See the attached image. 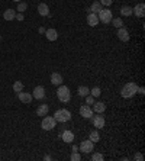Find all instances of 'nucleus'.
I'll return each instance as SVG.
<instances>
[{
    "mask_svg": "<svg viewBox=\"0 0 145 161\" xmlns=\"http://www.w3.org/2000/svg\"><path fill=\"white\" fill-rule=\"evenodd\" d=\"M57 97L62 103H68L71 100V90L68 89L67 86H60L57 90Z\"/></svg>",
    "mask_w": 145,
    "mask_h": 161,
    "instance_id": "f03ea898",
    "label": "nucleus"
},
{
    "mask_svg": "<svg viewBox=\"0 0 145 161\" xmlns=\"http://www.w3.org/2000/svg\"><path fill=\"white\" fill-rule=\"evenodd\" d=\"M80 115H81L84 119H90V118H93V109H91L89 105H83L80 107Z\"/></svg>",
    "mask_w": 145,
    "mask_h": 161,
    "instance_id": "0eeeda50",
    "label": "nucleus"
},
{
    "mask_svg": "<svg viewBox=\"0 0 145 161\" xmlns=\"http://www.w3.org/2000/svg\"><path fill=\"white\" fill-rule=\"evenodd\" d=\"M32 97L36 100H42L45 97V89L42 86H36L34 89V92H32Z\"/></svg>",
    "mask_w": 145,
    "mask_h": 161,
    "instance_id": "6e6552de",
    "label": "nucleus"
},
{
    "mask_svg": "<svg viewBox=\"0 0 145 161\" xmlns=\"http://www.w3.org/2000/svg\"><path fill=\"white\" fill-rule=\"evenodd\" d=\"M70 160H71V161H80V160H81V155L78 154L77 151H74V152L71 154V157H70Z\"/></svg>",
    "mask_w": 145,
    "mask_h": 161,
    "instance_id": "c756f323",
    "label": "nucleus"
},
{
    "mask_svg": "<svg viewBox=\"0 0 145 161\" xmlns=\"http://www.w3.org/2000/svg\"><path fill=\"white\" fill-rule=\"evenodd\" d=\"M100 5L102 6H110L112 5V0H100Z\"/></svg>",
    "mask_w": 145,
    "mask_h": 161,
    "instance_id": "72a5a7b5",
    "label": "nucleus"
},
{
    "mask_svg": "<svg viewBox=\"0 0 145 161\" xmlns=\"http://www.w3.org/2000/svg\"><path fill=\"white\" fill-rule=\"evenodd\" d=\"M45 36H46V39L48 41H57V38H58V32H57L55 29H46L45 31Z\"/></svg>",
    "mask_w": 145,
    "mask_h": 161,
    "instance_id": "f3484780",
    "label": "nucleus"
},
{
    "mask_svg": "<svg viewBox=\"0 0 145 161\" xmlns=\"http://www.w3.org/2000/svg\"><path fill=\"white\" fill-rule=\"evenodd\" d=\"M38 31H39V33H45V29H44V28H42V26H41V28H39V29H38Z\"/></svg>",
    "mask_w": 145,
    "mask_h": 161,
    "instance_id": "c9c22d12",
    "label": "nucleus"
},
{
    "mask_svg": "<svg viewBox=\"0 0 145 161\" xmlns=\"http://www.w3.org/2000/svg\"><path fill=\"white\" fill-rule=\"evenodd\" d=\"M61 138L64 142H67V144H71L72 141H74V133L71 132V131H64L61 135Z\"/></svg>",
    "mask_w": 145,
    "mask_h": 161,
    "instance_id": "6ab92c4d",
    "label": "nucleus"
},
{
    "mask_svg": "<svg viewBox=\"0 0 145 161\" xmlns=\"http://www.w3.org/2000/svg\"><path fill=\"white\" fill-rule=\"evenodd\" d=\"M132 15H135L136 17H144V15H145V5L144 3H138V5L135 6L134 9H132Z\"/></svg>",
    "mask_w": 145,
    "mask_h": 161,
    "instance_id": "9d476101",
    "label": "nucleus"
},
{
    "mask_svg": "<svg viewBox=\"0 0 145 161\" xmlns=\"http://www.w3.org/2000/svg\"><path fill=\"white\" fill-rule=\"evenodd\" d=\"M15 17H16V10H13V9H6V10L3 12V19L7 21V22L13 21Z\"/></svg>",
    "mask_w": 145,
    "mask_h": 161,
    "instance_id": "4468645a",
    "label": "nucleus"
},
{
    "mask_svg": "<svg viewBox=\"0 0 145 161\" xmlns=\"http://www.w3.org/2000/svg\"><path fill=\"white\" fill-rule=\"evenodd\" d=\"M134 160L135 161H142V160H144V157H142V154H141V152H136V154L134 155Z\"/></svg>",
    "mask_w": 145,
    "mask_h": 161,
    "instance_id": "2f4dec72",
    "label": "nucleus"
},
{
    "mask_svg": "<svg viewBox=\"0 0 145 161\" xmlns=\"http://www.w3.org/2000/svg\"><path fill=\"white\" fill-rule=\"evenodd\" d=\"M62 83V76L60 73H52L51 74V84H54V86H61Z\"/></svg>",
    "mask_w": 145,
    "mask_h": 161,
    "instance_id": "2eb2a0df",
    "label": "nucleus"
},
{
    "mask_svg": "<svg viewBox=\"0 0 145 161\" xmlns=\"http://www.w3.org/2000/svg\"><path fill=\"white\" fill-rule=\"evenodd\" d=\"M28 9V5L25 3V2H19L17 3V7H16V12H19V13H23V12Z\"/></svg>",
    "mask_w": 145,
    "mask_h": 161,
    "instance_id": "393cba45",
    "label": "nucleus"
},
{
    "mask_svg": "<svg viewBox=\"0 0 145 161\" xmlns=\"http://www.w3.org/2000/svg\"><path fill=\"white\" fill-rule=\"evenodd\" d=\"M116 35H117V38L121 39L122 42H128L129 38H131V36H129V32H128V31H126L125 28H123V26L117 29V33H116Z\"/></svg>",
    "mask_w": 145,
    "mask_h": 161,
    "instance_id": "f8f14e48",
    "label": "nucleus"
},
{
    "mask_svg": "<svg viewBox=\"0 0 145 161\" xmlns=\"http://www.w3.org/2000/svg\"><path fill=\"white\" fill-rule=\"evenodd\" d=\"M121 15H122V16H131V15H132V7L123 6L122 9H121Z\"/></svg>",
    "mask_w": 145,
    "mask_h": 161,
    "instance_id": "b1692460",
    "label": "nucleus"
},
{
    "mask_svg": "<svg viewBox=\"0 0 145 161\" xmlns=\"http://www.w3.org/2000/svg\"><path fill=\"white\" fill-rule=\"evenodd\" d=\"M38 13L41 16H50V7L45 3H39L38 5Z\"/></svg>",
    "mask_w": 145,
    "mask_h": 161,
    "instance_id": "dca6fc26",
    "label": "nucleus"
},
{
    "mask_svg": "<svg viewBox=\"0 0 145 161\" xmlns=\"http://www.w3.org/2000/svg\"><path fill=\"white\" fill-rule=\"evenodd\" d=\"M95 103V97L91 95H87L86 96V105H93Z\"/></svg>",
    "mask_w": 145,
    "mask_h": 161,
    "instance_id": "7c9ffc66",
    "label": "nucleus"
},
{
    "mask_svg": "<svg viewBox=\"0 0 145 161\" xmlns=\"http://www.w3.org/2000/svg\"><path fill=\"white\" fill-rule=\"evenodd\" d=\"M89 139L91 142H99L100 141V135H99V131H91L89 135Z\"/></svg>",
    "mask_w": 145,
    "mask_h": 161,
    "instance_id": "5701e85b",
    "label": "nucleus"
},
{
    "mask_svg": "<svg viewBox=\"0 0 145 161\" xmlns=\"http://www.w3.org/2000/svg\"><path fill=\"white\" fill-rule=\"evenodd\" d=\"M90 93H91V96H93V97H99V96L102 95V90L99 89V87H93Z\"/></svg>",
    "mask_w": 145,
    "mask_h": 161,
    "instance_id": "c85d7f7f",
    "label": "nucleus"
},
{
    "mask_svg": "<svg viewBox=\"0 0 145 161\" xmlns=\"http://www.w3.org/2000/svg\"><path fill=\"white\" fill-rule=\"evenodd\" d=\"M91 160H93V161H103V160H105V157H103V154L95 152V154L91 155Z\"/></svg>",
    "mask_w": 145,
    "mask_h": 161,
    "instance_id": "cd10ccee",
    "label": "nucleus"
},
{
    "mask_svg": "<svg viewBox=\"0 0 145 161\" xmlns=\"http://www.w3.org/2000/svg\"><path fill=\"white\" fill-rule=\"evenodd\" d=\"M93 150H95V142H91L90 139H86L80 144V151L84 152V154H90Z\"/></svg>",
    "mask_w": 145,
    "mask_h": 161,
    "instance_id": "423d86ee",
    "label": "nucleus"
},
{
    "mask_svg": "<svg viewBox=\"0 0 145 161\" xmlns=\"http://www.w3.org/2000/svg\"><path fill=\"white\" fill-rule=\"evenodd\" d=\"M138 93H139L141 96H144L145 95V89L144 87H138Z\"/></svg>",
    "mask_w": 145,
    "mask_h": 161,
    "instance_id": "f704fd0d",
    "label": "nucleus"
},
{
    "mask_svg": "<svg viewBox=\"0 0 145 161\" xmlns=\"http://www.w3.org/2000/svg\"><path fill=\"white\" fill-rule=\"evenodd\" d=\"M13 2H17V3H19V2H20V0H13Z\"/></svg>",
    "mask_w": 145,
    "mask_h": 161,
    "instance_id": "e433bc0d",
    "label": "nucleus"
},
{
    "mask_svg": "<svg viewBox=\"0 0 145 161\" xmlns=\"http://www.w3.org/2000/svg\"><path fill=\"white\" fill-rule=\"evenodd\" d=\"M15 19H17L19 22H22L23 19H25V16H23V13H19V12H17V13H16V17H15Z\"/></svg>",
    "mask_w": 145,
    "mask_h": 161,
    "instance_id": "473e14b6",
    "label": "nucleus"
},
{
    "mask_svg": "<svg viewBox=\"0 0 145 161\" xmlns=\"http://www.w3.org/2000/svg\"><path fill=\"white\" fill-rule=\"evenodd\" d=\"M91 119H93V125H95L96 129L105 128V123H106V121H105V118L102 116V113H99V116H93Z\"/></svg>",
    "mask_w": 145,
    "mask_h": 161,
    "instance_id": "1a4fd4ad",
    "label": "nucleus"
},
{
    "mask_svg": "<svg viewBox=\"0 0 145 161\" xmlns=\"http://www.w3.org/2000/svg\"><path fill=\"white\" fill-rule=\"evenodd\" d=\"M112 23H113V26H115V28H122L123 26V22H122V19H121V17H116V19H112L110 21Z\"/></svg>",
    "mask_w": 145,
    "mask_h": 161,
    "instance_id": "bb28decb",
    "label": "nucleus"
},
{
    "mask_svg": "<svg viewBox=\"0 0 145 161\" xmlns=\"http://www.w3.org/2000/svg\"><path fill=\"white\" fill-rule=\"evenodd\" d=\"M13 90H15V93L22 92L23 90V83L22 81H15V83H13Z\"/></svg>",
    "mask_w": 145,
    "mask_h": 161,
    "instance_id": "a878e982",
    "label": "nucleus"
},
{
    "mask_svg": "<svg viewBox=\"0 0 145 161\" xmlns=\"http://www.w3.org/2000/svg\"><path fill=\"white\" fill-rule=\"evenodd\" d=\"M105 110H106V105H105L103 102H95V103H93V112H96V113H103Z\"/></svg>",
    "mask_w": 145,
    "mask_h": 161,
    "instance_id": "a211bd4d",
    "label": "nucleus"
},
{
    "mask_svg": "<svg viewBox=\"0 0 145 161\" xmlns=\"http://www.w3.org/2000/svg\"><path fill=\"white\" fill-rule=\"evenodd\" d=\"M77 93L80 97H86L87 95H90V90H89V87H86V86H80L77 89Z\"/></svg>",
    "mask_w": 145,
    "mask_h": 161,
    "instance_id": "4be33fe9",
    "label": "nucleus"
},
{
    "mask_svg": "<svg viewBox=\"0 0 145 161\" xmlns=\"http://www.w3.org/2000/svg\"><path fill=\"white\" fill-rule=\"evenodd\" d=\"M57 125V121L54 119L52 116H46L45 115V118L42 119V122H41V126H42V129H45V131H51V129H54Z\"/></svg>",
    "mask_w": 145,
    "mask_h": 161,
    "instance_id": "39448f33",
    "label": "nucleus"
},
{
    "mask_svg": "<svg viewBox=\"0 0 145 161\" xmlns=\"http://www.w3.org/2000/svg\"><path fill=\"white\" fill-rule=\"evenodd\" d=\"M0 41H2V35H0Z\"/></svg>",
    "mask_w": 145,
    "mask_h": 161,
    "instance_id": "4c0bfd02",
    "label": "nucleus"
},
{
    "mask_svg": "<svg viewBox=\"0 0 145 161\" xmlns=\"http://www.w3.org/2000/svg\"><path fill=\"white\" fill-rule=\"evenodd\" d=\"M48 110H50L48 105H39L38 109H36V115H38V116H42V118H44L45 115H48Z\"/></svg>",
    "mask_w": 145,
    "mask_h": 161,
    "instance_id": "aec40b11",
    "label": "nucleus"
},
{
    "mask_svg": "<svg viewBox=\"0 0 145 161\" xmlns=\"http://www.w3.org/2000/svg\"><path fill=\"white\" fill-rule=\"evenodd\" d=\"M17 99L20 100L22 103H25V105H28V103H31L32 102V95L31 93H25V92H19L17 93Z\"/></svg>",
    "mask_w": 145,
    "mask_h": 161,
    "instance_id": "9b49d317",
    "label": "nucleus"
},
{
    "mask_svg": "<svg viewBox=\"0 0 145 161\" xmlns=\"http://www.w3.org/2000/svg\"><path fill=\"white\" fill-rule=\"evenodd\" d=\"M87 23H89L90 26H97L99 25V17H97V13H91L90 12L89 15H87Z\"/></svg>",
    "mask_w": 145,
    "mask_h": 161,
    "instance_id": "ddd939ff",
    "label": "nucleus"
},
{
    "mask_svg": "<svg viewBox=\"0 0 145 161\" xmlns=\"http://www.w3.org/2000/svg\"><path fill=\"white\" fill-rule=\"evenodd\" d=\"M138 84L134 83V81H129V83H126L125 86H123L122 92H121V95H122V97H125V99H129V97H132V96H135L136 93H138Z\"/></svg>",
    "mask_w": 145,
    "mask_h": 161,
    "instance_id": "f257e3e1",
    "label": "nucleus"
},
{
    "mask_svg": "<svg viewBox=\"0 0 145 161\" xmlns=\"http://www.w3.org/2000/svg\"><path fill=\"white\" fill-rule=\"evenodd\" d=\"M91 13H99V12L102 10V5H100V2L99 0H96V2H93L91 3V6H90V9H89Z\"/></svg>",
    "mask_w": 145,
    "mask_h": 161,
    "instance_id": "412c9836",
    "label": "nucleus"
},
{
    "mask_svg": "<svg viewBox=\"0 0 145 161\" xmlns=\"http://www.w3.org/2000/svg\"><path fill=\"white\" fill-rule=\"evenodd\" d=\"M97 17H99V22H102V23H110V21L113 19L112 10L110 9H102V10L97 13Z\"/></svg>",
    "mask_w": 145,
    "mask_h": 161,
    "instance_id": "20e7f679",
    "label": "nucleus"
},
{
    "mask_svg": "<svg viewBox=\"0 0 145 161\" xmlns=\"http://www.w3.org/2000/svg\"><path fill=\"white\" fill-rule=\"evenodd\" d=\"M54 119H55L57 122H68V121H71V112L67 110V109H58L55 112V115H54Z\"/></svg>",
    "mask_w": 145,
    "mask_h": 161,
    "instance_id": "7ed1b4c3",
    "label": "nucleus"
}]
</instances>
